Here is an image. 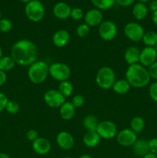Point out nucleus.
<instances>
[{"label":"nucleus","instance_id":"4468645a","mask_svg":"<svg viewBox=\"0 0 157 158\" xmlns=\"http://www.w3.org/2000/svg\"><path fill=\"white\" fill-rule=\"evenodd\" d=\"M51 143L45 137H39L34 140L32 143V148L35 154L38 155H46L51 151Z\"/></svg>","mask_w":157,"mask_h":158},{"label":"nucleus","instance_id":"de8ad7c7","mask_svg":"<svg viewBox=\"0 0 157 158\" xmlns=\"http://www.w3.org/2000/svg\"><path fill=\"white\" fill-rule=\"evenodd\" d=\"M17 1L20 2L26 3V4H27L28 2H31V1H32V0H17Z\"/></svg>","mask_w":157,"mask_h":158},{"label":"nucleus","instance_id":"37998d69","mask_svg":"<svg viewBox=\"0 0 157 158\" xmlns=\"http://www.w3.org/2000/svg\"><path fill=\"white\" fill-rule=\"evenodd\" d=\"M152 21L157 26V11L152 12Z\"/></svg>","mask_w":157,"mask_h":158},{"label":"nucleus","instance_id":"79ce46f5","mask_svg":"<svg viewBox=\"0 0 157 158\" xmlns=\"http://www.w3.org/2000/svg\"><path fill=\"white\" fill-rule=\"evenodd\" d=\"M149 9L152 12L157 11V0H152V1L149 2Z\"/></svg>","mask_w":157,"mask_h":158},{"label":"nucleus","instance_id":"8fccbe9b","mask_svg":"<svg viewBox=\"0 0 157 158\" xmlns=\"http://www.w3.org/2000/svg\"><path fill=\"white\" fill-rule=\"evenodd\" d=\"M137 1H138L139 2H143V3H145V2H146L149 1V0H137Z\"/></svg>","mask_w":157,"mask_h":158},{"label":"nucleus","instance_id":"cd10ccee","mask_svg":"<svg viewBox=\"0 0 157 158\" xmlns=\"http://www.w3.org/2000/svg\"><path fill=\"white\" fill-rule=\"evenodd\" d=\"M73 89V84L69 80H65V81L60 82L58 89L66 98L72 95Z\"/></svg>","mask_w":157,"mask_h":158},{"label":"nucleus","instance_id":"c85d7f7f","mask_svg":"<svg viewBox=\"0 0 157 158\" xmlns=\"http://www.w3.org/2000/svg\"><path fill=\"white\" fill-rule=\"evenodd\" d=\"M94 6L99 10L111 9L115 3V0H90Z\"/></svg>","mask_w":157,"mask_h":158},{"label":"nucleus","instance_id":"7c9ffc66","mask_svg":"<svg viewBox=\"0 0 157 158\" xmlns=\"http://www.w3.org/2000/svg\"><path fill=\"white\" fill-rule=\"evenodd\" d=\"M19 104L15 100H9L6 104V110L9 114H16L19 111Z\"/></svg>","mask_w":157,"mask_h":158},{"label":"nucleus","instance_id":"c9c22d12","mask_svg":"<svg viewBox=\"0 0 157 158\" xmlns=\"http://www.w3.org/2000/svg\"><path fill=\"white\" fill-rule=\"evenodd\" d=\"M147 69L150 78L157 80V60L152 65H150L149 67H147Z\"/></svg>","mask_w":157,"mask_h":158},{"label":"nucleus","instance_id":"0eeeda50","mask_svg":"<svg viewBox=\"0 0 157 158\" xmlns=\"http://www.w3.org/2000/svg\"><path fill=\"white\" fill-rule=\"evenodd\" d=\"M118 28L116 24L111 20H105L99 26V35L105 41H112L116 37Z\"/></svg>","mask_w":157,"mask_h":158},{"label":"nucleus","instance_id":"c03bdc74","mask_svg":"<svg viewBox=\"0 0 157 158\" xmlns=\"http://www.w3.org/2000/svg\"><path fill=\"white\" fill-rule=\"evenodd\" d=\"M143 158H157V155L155 154H152V153L149 152L144 157H143Z\"/></svg>","mask_w":157,"mask_h":158},{"label":"nucleus","instance_id":"9b49d317","mask_svg":"<svg viewBox=\"0 0 157 158\" xmlns=\"http://www.w3.org/2000/svg\"><path fill=\"white\" fill-rule=\"evenodd\" d=\"M116 140L123 147H132L137 140V134L130 128H124L117 133Z\"/></svg>","mask_w":157,"mask_h":158},{"label":"nucleus","instance_id":"603ef678","mask_svg":"<svg viewBox=\"0 0 157 158\" xmlns=\"http://www.w3.org/2000/svg\"><path fill=\"white\" fill-rule=\"evenodd\" d=\"M2 19V11H1V9H0V19Z\"/></svg>","mask_w":157,"mask_h":158},{"label":"nucleus","instance_id":"b1692460","mask_svg":"<svg viewBox=\"0 0 157 158\" xmlns=\"http://www.w3.org/2000/svg\"><path fill=\"white\" fill-rule=\"evenodd\" d=\"M99 123L97 117L92 114L86 116L83 120V127L87 131H96Z\"/></svg>","mask_w":157,"mask_h":158},{"label":"nucleus","instance_id":"5fc2aeb1","mask_svg":"<svg viewBox=\"0 0 157 158\" xmlns=\"http://www.w3.org/2000/svg\"><path fill=\"white\" fill-rule=\"evenodd\" d=\"M155 106H156V108H157V102H156V103H155Z\"/></svg>","mask_w":157,"mask_h":158},{"label":"nucleus","instance_id":"f257e3e1","mask_svg":"<svg viewBox=\"0 0 157 158\" xmlns=\"http://www.w3.org/2000/svg\"><path fill=\"white\" fill-rule=\"evenodd\" d=\"M38 48L35 43L22 39L15 42L11 48V56L15 63L22 66H29L38 58Z\"/></svg>","mask_w":157,"mask_h":158},{"label":"nucleus","instance_id":"2eb2a0df","mask_svg":"<svg viewBox=\"0 0 157 158\" xmlns=\"http://www.w3.org/2000/svg\"><path fill=\"white\" fill-rule=\"evenodd\" d=\"M103 12L96 8L89 9L85 15V23L90 27L99 26L103 22Z\"/></svg>","mask_w":157,"mask_h":158},{"label":"nucleus","instance_id":"a19ab883","mask_svg":"<svg viewBox=\"0 0 157 158\" xmlns=\"http://www.w3.org/2000/svg\"><path fill=\"white\" fill-rule=\"evenodd\" d=\"M7 80V75H6V72L2 70H0V86L5 84Z\"/></svg>","mask_w":157,"mask_h":158},{"label":"nucleus","instance_id":"f8f14e48","mask_svg":"<svg viewBox=\"0 0 157 158\" xmlns=\"http://www.w3.org/2000/svg\"><path fill=\"white\" fill-rule=\"evenodd\" d=\"M157 60V51L153 47L145 46L140 50L139 63L145 67H149Z\"/></svg>","mask_w":157,"mask_h":158},{"label":"nucleus","instance_id":"72a5a7b5","mask_svg":"<svg viewBox=\"0 0 157 158\" xmlns=\"http://www.w3.org/2000/svg\"><path fill=\"white\" fill-rule=\"evenodd\" d=\"M72 103L75 108H79L84 105L85 98L81 94H76L72 99Z\"/></svg>","mask_w":157,"mask_h":158},{"label":"nucleus","instance_id":"ddd939ff","mask_svg":"<svg viewBox=\"0 0 157 158\" xmlns=\"http://www.w3.org/2000/svg\"><path fill=\"white\" fill-rule=\"evenodd\" d=\"M56 143L61 149L69 151L75 145V139L73 136L68 131H61L56 136Z\"/></svg>","mask_w":157,"mask_h":158},{"label":"nucleus","instance_id":"ea45409f","mask_svg":"<svg viewBox=\"0 0 157 158\" xmlns=\"http://www.w3.org/2000/svg\"><path fill=\"white\" fill-rule=\"evenodd\" d=\"M135 0H115V3L123 7H127V6L132 5Z\"/></svg>","mask_w":157,"mask_h":158},{"label":"nucleus","instance_id":"6e6552de","mask_svg":"<svg viewBox=\"0 0 157 158\" xmlns=\"http://www.w3.org/2000/svg\"><path fill=\"white\" fill-rule=\"evenodd\" d=\"M123 32L126 38L132 42H139L145 33L143 26L135 22H130L125 25Z\"/></svg>","mask_w":157,"mask_h":158},{"label":"nucleus","instance_id":"e433bc0d","mask_svg":"<svg viewBox=\"0 0 157 158\" xmlns=\"http://www.w3.org/2000/svg\"><path fill=\"white\" fill-rule=\"evenodd\" d=\"M149 152L157 155V138H152L148 140Z\"/></svg>","mask_w":157,"mask_h":158},{"label":"nucleus","instance_id":"2f4dec72","mask_svg":"<svg viewBox=\"0 0 157 158\" xmlns=\"http://www.w3.org/2000/svg\"><path fill=\"white\" fill-rule=\"evenodd\" d=\"M12 29V23L10 19L6 18H2L0 19V32H9Z\"/></svg>","mask_w":157,"mask_h":158},{"label":"nucleus","instance_id":"423d86ee","mask_svg":"<svg viewBox=\"0 0 157 158\" xmlns=\"http://www.w3.org/2000/svg\"><path fill=\"white\" fill-rule=\"evenodd\" d=\"M49 74L53 80L60 83L69 80L71 76V69L66 63L55 62L49 65Z\"/></svg>","mask_w":157,"mask_h":158},{"label":"nucleus","instance_id":"f704fd0d","mask_svg":"<svg viewBox=\"0 0 157 158\" xmlns=\"http://www.w3.org/2000/svg\"><path fill=\"white\" fill-rule=\"evenodd\" d=\"M149 95L154 102H157V81L151 83L149 87Z\"/></svg>","mask_w":157,"mask_h":158},{"label":"nucleus","instance_id":"a211bd4d","mask_svg":"<svg viewBox=\"0 0 157 158\" xmlns=\"http://www.w3.org/2000/svg\"><path fill=\"white\" fill-rule=\"evenodd\" d=\"M140 49L137 46H131L125 50L124 60L129 66L136 64L139 62Z\"/></svg>","mask_w":157,"mask_h":158},{"label":"nucleus","instance_id":"473e14b6","mask_svg":"<svg viewBox=\"0 0 157 158\" xmlns=\"http://www.w3.org/2000/svg\"><path fill=\"white\" fill-rule=\"evenodd\" d=\"M83 16H84V13H83V11L81 8H72L70 13V17L72 19L75 20V21H78V20H81L83 18Z\"/></svg>","mask_w":157,"mask_h":158},{"label":"nucleus","instance_id":"c756f323","mask_svg":"<svg viewBox=\"0 0 157 158\" xmlns=\"http://www.w3.org/2000/svg\"><path fill=\"white\" fill-rule=\"evenodd\" d=\"M90 26L86 23H82L77 26L75 29V33L79 38H86L90 33Z\"/></svg>","mask_w":157,"mask_h":158},{"label":"nucleus","instance_id":"dca6fc26","mask_svg":"<svg viewBox=\"0 0 157 158\" xmlns=\"http://www.w3.org/2000/svg\"><path fill=\"white\" fill-rule=\"evenodd\" d=\"M69 40H70V34L66 29L57 30L52 37V43L54 46L58 48L66 46L69 43Z\"/></svg>","mask_w":157,"mask_h":158},{"label":"nucleus","instance_id":"aec40b11","mask_svg":"<svg viewBox=\"0 0 157 158\" xmlns=\"http://www.w3.org/2000/svg\"><path fill=\"white\" fill-rule=\"evenodd\" d=\"M101 139L96 131H87L83 137V141L86 147L93 148L99 144Z\"/></svg>","mask_w":157,"mask_h":158},{"label":"nucleus","instance_id":"a878e982","mask_svg":"<svg viewBox=\"0 0 157 158\" xmlns=\"http://www.w3.org/2000/svg\"><path fill=\"white\" fill-rule=\"evenodd\" d=\"M142 41L146 46L153 47L157 44V32L154 31H148L145 32Z\"/></svg>","mask_w":157,"mask_h":158},{"label":"nucleus","instance_id":"39448f33","mask_svg":"<svg viewBox=\"0 0 157 158\" xmlns=\"http://www.w3.org/2000/svg\"><path fill=\"white\" fill-rule=\"evenodd\" d=\"M25 14L33 23L40 22L45 15V7L39 0H32L25 6Z\"/></svg>","mask_w":157,"mask_h":158},{"label":"nucleus","instance_id":"864d4df0","mask_svg":"<svg viewBox=\"0 0 157 158\" xmlns=\"http://www.w3.org/2000/svg\"><path fill=\"white\" fill-rule=\"evenodd\" d=\"M62 158H72V157H62Z\"/></svg>","mask_w":157,"mask_h":158},{"label":"nucleus","instance_id":"09e8293b","mask_svg":"<svg viewBox=\"0 0 157 158\" xmlns=\"http://www.w3.org/2000/svg\"><path fill=\"white\" fill-rule=\"evenodd\" d=\"M2 56H2V49L1 46H0V59H1Z\"/></svg>","mask_w":157,"mask_h":158},{"label":"nucleus","instance_id":"a18cd8bd","mask_svg":"<svg viewBox=\"0 0 157 158\" xmlns=\"http://www.w3.org/2000/svg\"><path fill=\"white\" fill-rule=\"evenodd\" d=\"M0 158H11V157L6 153L0 152Z\"/></svg>","mask_w":157,"mask_h":158},{"label":"nucleus","instance_id":"58836bf2","mask_svg":"<svg viewBox=\"0 0 157 158\" xmlns=\"http://www.w3.org/2000/svg\"><path fill=\"white\" fill-rule=\"evenodd\" d=\"M8 101H9V99H8L7 96L4 93L0 92V113L6 109Z\"/></svg>","mask_w":157,"mask_h":158},{"label":"nucleus","instance_id":"20e7f679","mask_svg":"<svg viewBox=\"0 0 157 158\" xmlns=\"http://www.w3.org/2000/svg\"><path fill=\"white\" fill-rule=\"evenodd\" d=\"M115 80H116L115 72L109 66H102L98 69L95 74V83L99 87L103 89H112Z\"/></svg>","mask_w":157,"mask_h":158},{"label":"nucleus","instance_id":"6ab92c4d","mask_svg":"<svg viewBox=\"0 0 157 158\" xmlns=\"http://www.w3.org/2000/svg\"><path fill=\"white\" fill-rule=\"evenodd\" d=\"M132 147L133 154L137 157H143L149 152L148 140L144 139H137Z\"/></svg>","mask_w":157,"mask_h":158},{"label":"nucleus","instance_id":"f03ea898","mask_svg":"<svg viewBox=\"0 0 157 158\" xmlns=\"http://www.w3.org/2000/svg\"><path fill=\"white\" fill-rule=\"evenodd\" d=\"M125 77L129 85L135 88L145 87L149 84L151 80L147 68L139 63L128 66Z\"/></svg>","mask_w":157,"mask_h":158},{"label":"nucleus","instance_id":"3c124183","mask_svg":"<svg viewBox=\"0 0 157 158\" xmlns=\"http://www.w3.org/2000/svg\"><path fill=\"white\" fill-rule=\"evenodd\" d=\"M153 48H154V49H155V50H156V51H157V44H156V45H155V46H153Z\"/></svg>","mask_w":157,"mask_h":158},{"label":"nucleus","instance_id":"393cba45","mask_svg":"<svg viewBox=\"0 0 157 158\" xmlns=\"http://www.w3.org/2000/svg\"><path fill=\"white\" fill-rule=\"evenodd\" d=\"M145 125H146V123H145L144 119L139 116H135L133 118H132L130 121V129L136 134H139L144 130Z\"/></svg>","mask_w":157,"mask_h":158},{"label":"nucleus","instance_id":"9d476101","mask_svg":"<svg viewBox=\"0 0 157 158\" xmlns=\"http://www.w3.org/2000/svg\"><path fill=\"white\" fill-rule=\"evenodd\" d=\"M44 102L51 108H59L66 100V97L58 91V89H50L46 91L43 96Z\"/></svg>","mask_w":157,"mask_h":158},{"label":"nucleus","instance_id":"bb28decb","mask_svg":"<svg viewBox=\"0 0 157 158\" xmlns=\"http://www.w3.org/2000/svg\"><path fill=\"white\" fill-rule=\"evenodd\" d=\"M15 62L11 56H5L0 59V70L4 72L13 69L15 66Z\"/></svg>","mask_w":157,"mask_h":158},{"label":"nucleus","instance_id":"4be33fe9","mask_svg":"<svg viewBox=\"0 0 157 158\" xmlns=\"http://www.w3.org/2000/svg\"><path fill=\"white\" fill-rule=\"evenodd\" d=\"M149 9L145 3L136 2L132 7V13L134 18L137 20H143L147 16Z\"/></svg>","mask_w":157,"mask_h":158},{"label":"nucleus","instance_id":"7ed1b4c3","mask_svg":"<svg viewBox=\"0 0 157 158\" xmlns=\"http://www.w3.org/2000/svg\"><path fill=\"white\" fill-rule=\"evenodd\" d=\"M49 66L43 60H36L28 68V78L34 84H41L48 78Z\"/></svg>","mask_w":157,"mask_h":158},{"label":"nucleus","instance_id":"1a4fd4ad","mask_svg":"<svg viewBox=\"0 0 157 158\" xmlns=\"http://www.w3.org/2000/svg\"><path fill=\"white\" fill-rule=\"evenodd\" d=\"M96 132L101 138L105 140H110L116 137L118 130L114 122L111 120H103L99 123Z\"/></svg>","mask_w":157,"mask_h":158},{"label":"nucleus","instance_id":"5701e85b","mask_svg":"<svg viewBox=\"0 0 157 158\" xmlns=\"http://www.w3.org/2000/svg\"><path fill=\"white\" fill-rule=\"evenodd\" d=\"M130 87L131 86L126 79H119V80H115L112 89L119 95H124L129 92Z\"/></svg>","mask_w":157,"mask_h":158},{"label":"nucleus","instance_id":"f3484780","mask_svg":"<svg viewBox=\"0 0 157 158\" xmlns=\"http://www.w3.org/2000/svg\"><path fill=\"white\" fill-rule=\"evenodd\" d=\"M71 10L72 8L69 6V5L63 2H59L53 6L52 12L54 15L58 19H66L70 17Z\"/></svg>","mask_w":157,"mask_h":158},{"label":"nucleus","instance_id":"412c9836","mask_svg":"<svg viewBox=\"0 0 157 158\" xmlns=\"http://www.w3.org/2000/svg\"><path fill=\"white\" fill-rule=\"evenodd\" d=\"M75 113V107L72 105V102L66 101L59 107V114L62 119L69 120L73 118Z\"/></svg>","mask_w":157,"mask_h":158},{"label":"nucleus","instance_id":"4c0bfd02","mask_svg":"<svg viewBox=\"0 0 157 158\" xmlns=\"http://www.w3.org/2000/svg\"><path fill=\"white\" fill-rule=\"evenodd\" d=\"M38 137V132L34 129L29 130V131H27V133H26V138H27V140H29V141H31L32 143L34 141V140H36Z\"/></svg>","mask_w":157,"mask_h":158},{"label":"nucleus","instance_id":"49530a36","mask_svg":"<svg viewBox=\"0 0 157 158\" xmlns=\"http://www.w3.org/2000/svg\"><path fill=\"white\" fill-rule=\"evenodd\" d=\"M78 158H92V157L89 154H83V155L80 156Z\"/></svg>","mask_w":157,"mask_h":158}]
</instances>
